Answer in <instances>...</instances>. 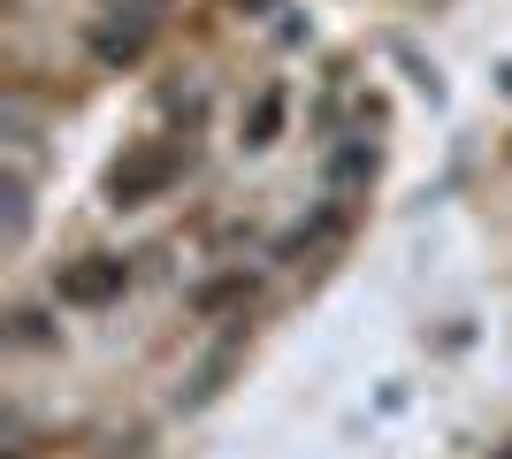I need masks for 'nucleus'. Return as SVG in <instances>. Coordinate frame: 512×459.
Returning <instances> with one entry per match:
<instances>
[{"label": "nucleus", "mask_w": 512, "mask_h": 459, "mask_svg": "<svg viewBox=\"0 0 512 459\" xmlns=\"http://www.w3.org/2000/svg\"><path fill=\"white\" fill-rule=\"evenodd\" d=\"M146 31L153 23H130V31H115V23H100V31H92V54H100V62H138V54H146Z\"/></svg>", "instance_id": "obj_4"}, {"label": "nucleus", "mask_w": 512, "mask_h": 459, "mask_svg": "<svg viewBox=\"0 0 512 459\" xmlns=\"http://www.w3.org/2000/svg\"><path fill=\"white\" fill-rule=\"evenodd\" d=\"M130 291V261L123 253H77V261L54 268V299L77 306V314H92V306H115Z\"/></svg>", "instance_id": "obj_1"}, {"label": "nucleus", "mask_w": 512, "mask_h": 459, "mask_svg": "<svg viewBox=\"0 0 512 459\" xmlns=\"http://www.w3.org/2000/svg\"><path fill=\"white\" fill-rule=\"evenodd\" d=\"M344 230V207H321L314 222H299V230H291V238H283V253H314L321 238H337Z\"/></svg>", "instance_id": "obj_6"}, {"label": "nucleus", "mask_w": 512, "mask_h": 459, "mask_svg": "<svg viewBox=\"0 0 512 459\" xmlns=\"http://www.w3.org/2000/svg\"><path fill=\"white\" fill-rule=\"evenodd\" d=\"M230 299H253V276L237 268V276H214V284H199L192 291V314H222Z\"/></svg>", "instance_id": "obj_5"}, {"label": "nucleus", "mask_w": 512, "mask_h": 459, "mask_svg": "<svg viewBox=\"0 0 512 459\" xmlns=\"http://www.w3.org/2000/svg\"><path fill=\"white\" fill-rule=\"evenodd\" d=\"M283 108H291V85H260L253 108L237 115V146H245V153H268L283 138Z\"/></svg>", "instance_id": "obj_3"}, {"label": "nucleus", "mask_w": 512, "mask_h": 459, "mask_svg": "<svg viewBox=\"0 0 512 459\" xmlns=\"http://www.w3.org/2000/svg\"><path fill=\"white\" fill-rule=\"evenodd\" d=\"M16 345H54V329H46L39 306H23V314H16Z\"/></svg>", "instance_id": "obj_7"}, {"label": "nucleus", "mask_w": 512, "mask_h": 459, "mask_svg": "<svg viewBox=\"0 0 512 459\" xmlns=\"http://www.w3.org/2000/svg\"><path fill=\"white\" fill-rule=\"evenodd\" d=\"M176 169H184V153L176 146H138L123 153L115 169H107V207H146V199H161L176 184Z\"/></svg>", "instance_id": "obj_2"}, {"label": "nucleus", "mask_w": 512, "mask_h": 459, "mask_svg": "<svg viewBox=\"0 0 512 459\" xmlns=\"http://www.w3.org/2000/svg\"><path fill=\"white\" fill-rule=\"evenodd\" d=\"M497 459H512V444H505V452H497Z\"/></svg>", "instance_id": "obj_8"}]
</instances>
